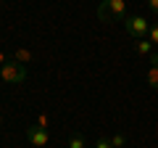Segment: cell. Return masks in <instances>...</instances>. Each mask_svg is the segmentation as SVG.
I'll return each instance as SVG.
<instances>
[{
  "mask_svg": "<svg viewBox=\"0 0 158 148\" xmlns=\"http://www.w3.org/2000/svg\"><path fill=\"white\" fill-rule=\"evenodd\" d=\"M148 40H150V42H153V45H158V21H156V24H153V27H150V29H148Z\"/></svg>",
  "mask_w": 158,
  "mask_h": 148,
  "instance_id": "9c48e42d",
  "label": "cell"
},
{
  "mask_svg": "<svg viewBox=\"0 0 158 148\" xmlns=\"http://www.w3.org/2000/svg\"><path fill=\"white\" fill-rule=\"evenodd\" d=\"M148 85L158 90V53H150V69H148Z\"/></svg>",
  "mask_w": 158,
  "mask_h": 148,
  "instance_id": "5b68a950",
  "label": "cell"
},
{
  "mask_svg": "<svg viewBox=\"0 0 158 148\" xmlns=\"http://www.w3.org/2000/svg\"><path fill=\"white\" fill-rule=\"evenodd\" d=\"M124 29L135 37V40H145L150 24H148L145 16H127V19H124Z\"/></svg>",
  "mask_w": 158,
  "mask_h": 148,
  "instance_id": "3957f363",
  "label": "cell"
},
{
  "mask_svg": "<svg viewBox=\"0 0 158 148\" xmlns=\"http://www.w3.org/2000/svg\"><path fill=\"white\" fill-rule=\"evenodd\" d=\"M13 61H19V63H24V66H27V63L32 61V53H29L27 48H19V50L13 53Z\"/></svg>",
  "mask_w": 158,
  "mask_h": 148,
  "instance_id": "52a82bcc",
  "label": "cell"
},
{
  "mask_svg": "<svg viewBox=\"0 0 158 148\" xmlns=\"http://www.w3.org/2000/svg\"><path fill=\"white\" fill-rule=\"evenodd\" d=\"M95 148H113V146H111V140H108V137H100V140L95 143Z\"/></svg>",
  "mask_w": 158,
  "mask_h": 148,
  "instance_id": "8fae6325",
  "label": "cell"
},
{
  "mask_svg": "<svg viewBox=\"0 0 158 148\" xmlns=\"http://www.w3.org/2000/svg\"><path fill=\"white\" fill-rule=\"evenodd\" d=\"M135 50H137V56H150V53H153V42L148 40V37H145V40H137L135 42Z\"/></svg>",
  "mask_w": 158,
  "mask_h": 148,
  "instance_id": "8992f818",
  "label": "cell"
},
{
  "mask_svg": "<svg viewBox=\"0 0 158 148\" xmlns=\"http://www.w3.org/2000/svg\"><path fill=\"white\" fill-rule=\"evenodd\" d=\"M69 148H87V143H85L82 135H74L71 140H69Z\"/></svg>",
  "mask_w": 158,
  "mask_h": 148,
  "instance_id": "ba28073f",
  "label": "cell"
},
{
  "mask_svg": "<svg viewBox=\"0 0 158 148\" xmlns=\"http://www.w3.org/2000/svg\"><path fill=\"white\" fill-rule=\"evenodd\" d=\"M148 8H150L153 13H158V0H148Z\"/></svg>",
  "mask_w": 158,
  "mask_h": 148,
  "instance_id": "7c38bea8",
  "label": "cell"
},
{
  "mask_svg": "<svg viewBox=\"0 0 158 148\" xmlns=\"http://www.w3.org/2000/svg\"><path fill=\"white\" fill-rule=\"evenodd\" d=\"M127 16V0H100L98 6V19L111 21V19H124Z\"/></svg>",
  "mask_w": 158,
  "mask_h": 148,
  "instance_id": "6da1fadb",
  "label": "cell"
},
{
  "mask_svg": "<svg viewBox=\"0 0 158 148\" xmlns=\"http://www.w3.org/2000/svg\"><path fill=\"white\" fill-rule=\"evenodd\" d=\"M0 80L8 82V85H21V82H27V66L19 61H8L0 69Z\"/></svg>",
  "mask_w": 158,
  "mask_h": 148,
  "instance_id": "7a4b0ae2",
  "label": "cell"
},
{
  "mask_svg": "<svg viewBox=\"0 0 158 148\" xmlns=\"http://www.w3.org/2000/svg\"><path fill=\"white\" fill-rule=\"evenodd\" d=\"M87 148H90V146H87Z\"/></svg>",
  "mask_w": 158,
  "mask_h": 148,
  "instance_id": "2e32d148",
  "label": "cell"
},
{
  "mask_svg": "<svg viewBox=\"0 0 158 148\" xmlns=\"http://www.w3.org/2000/svg\"><path fill=\"white\" fill-rule=\"evenodd\" d=\"M6 63H8V56H6V50H0V69L6 66Z\"/></svg>",
  "mask_w": 158,
  "mask_h": 148,
  "instance_id": "4fadbf2b",
  "label": "cell"
},
{
  "mask_svg": "<svg viewBox=\"0 0 158 148\" xmlns=\"http://www.w3.org/2000/svg\"><path fill=\"white\" fill-rule=\"evenodd\" d=\"M37 124H40V127H45V130H48V116L42 114V116H40V119H37Z\"/></svg>",
  "mask_w": 158,
  "mask_h": 148,
  "instance_id": "5bb4252c",
  "label": "cell"
},
{
  "mask_svg": "<svg viewBox=\"0 0 158 148\" xmlns=\"http://www.w3.org/2000/svg\"><path fill=\"white\" fill-rule=\"evenodd\" d=\"M0 124H3V114H0Z\"/></svg>",
  "mask_w": 158,
  "mask_h": 148,
  "instance_id": "9a60e30c",
  "label": "cell"
},
{
  "mask_svg": "<svg viewBox=\"0 0 158 148\" xmlns=\"http://www.w3.org/2000/svg\"><path fill=\"white\" fill-rule=\"evenodd\" d=\"M27 137H29V143H32L34 148H45V146H48V140H50L48 130H45V127H40V124L27 127Z\"/></svg>",
  "mask_w": 158,
  "mask_h": 148,
  "instance_id": "277c9868",
  "label": "cell"
},
{
  "mask_svg": "<svg viewBox=\"0 0 158 148\" xmlns=\"http://www.w3.org/2000/svg\"><path fill=\"white\" fill-rule=\"evenodd\" d=\"M124 143H127L124 135H113V137H111V146H113V148H124Z\"/></svg>",
  "mask_w": 158,
  "mask_h": 148,
  "instance_id": "30bf717a",
  "label": "cell"
}]
</instances>
